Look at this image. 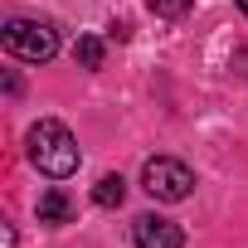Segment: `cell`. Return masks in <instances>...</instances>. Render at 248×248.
Segmentation results:
<instances>
[{
    "instance_id": "6da1fadb",
    "label": "cell",
    "mask_w": 248,
    "mask_h": 248,
    "mask_svg": "<svg viewBox=\"0 0 248 248\" xmlns=\"http://www.w3.org/2000/svg\"><path fill=\"white\" fill-rule=\"evenodd\" d=\"M25 146H30V161L39 166V175H49V180H68L78 170V161H83L73 132L63 127V122H54V117H39L34 122L30 137H25Z\"/></svg>"
},
{
    "instance_id": "7a4b0ae2",
    "label": "cell",
    "mask_w": 248,
    "mask_h": 248,
    "mask_svg": "<svg viewBox=\"0 0 248 248\" xmlns=\"http://www.w3.org/2000/svg\"><path fill=\"white\" fill-rule=\"evenodd\" d=\"M5 49L25 63H49L59 54V34L44 20H10L5 25Z\"/></svg>"
},
{
    "instance_id": "3957f363",
    "label": "cell",
    "mask_w": 248,
    "mask_h": 248,
    "mask_svg": "<svg viewBox=\"0 0 248 248\" xmlns=\"http://www.w3.org/2000/svg\"><path fill=\"white\" fill-rule=\"evenodd\" d=\"M141 190H146L151 200L175 204V200H185V195L195 190V175H190L185 161H175V156H156V161L141 166Z\"/></svg>"
},
{
    "instance_id": "277c9868",
    "label": "cell",
    "mask_w": 248,
    "mask_h": 248,
    "mask_svg": "<svg viewBox=\"0 0 248 248\" xmlns=\"http://www.w3.org/2000/svg\"><path fill=\"white\" fill-rule=\"evenodd\" d=\"M132 238H137V248H185L180 224H170V219H161V214H141L137 229H132Z\"/></svg>"
},
{
    "instance_id": "5b68a950",
    "label": "cell",
    "mask_w": 248,
    "mask_h": 248,
    "mask_svg": "<svg viewBox=\"0 0 248 248\" xmlns=\"http://www.w3.org/2000/svg\"><path fill=\"white\" fill-rule=\"evenodd\" d=\"M73 219V204L63 190H44L39 195V224H68Z\"/></svg>"
},
{
    "instance_id": "8992f818",
    "label": "cell",
    "mask_w": 248,
    "mask_h": 248,
    "mask_svg": "<svg viewBox=\"0 0 248 248\" xmlns=\"http://www.w3.org/2000/svg\"><path fill=\"white\" fill-rule=\"evenodd\" d=\"M93 200H97L102 209H112V204H122V200H127V180H122V175H102V180L93 185Z\"/></svg>"
},
{
    "instance_id": "52a82bcc",
    "label": "cell",
    "mask_w": 248,
    "mask_h": 248,
    "mask_svg": "<svg viewBox=\"0 0 248 248\" xmlns=\"http://www.w3.org/2000/svg\"><path fill=\"white\" fill-rule=\"evenodd\" d=\"M73 54H78L83 68H102V39H97V34H83V39L73 44Z\"/></svg>"
},
{
    "instance_id": "ba28073f",
    "label": "cell",
    "mask_w": 248,
    "mask_h": 248,
    "mask_svg": "<svg viewBox=\"0 0 248 248\" xmlns=\"http://www.w3.org/2000/svg\"><path fill=\"white\" fill-rule=\"evenodd\" d=\"M146 5H151L161 20H180V15L190 10V0H146Z\"/></svg>"
},
{
    "instance_id": "9c48e42d",
    "label": "cell",
    "mask_w": 248,
    "mask_h": 248,
    "mask_svg": "<svg viewBox=\"0 0 248 248\" xmlns=\"http://www.w3.org/2000/svg\"><path fill=\"white\" fill-rule=\"evenodd\" d=\"M238 10H243V15H248V0H238Z\"/></svg>"
}]
</instances>
